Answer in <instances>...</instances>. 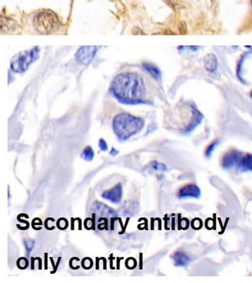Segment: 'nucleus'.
Instances as JSON below:
<instances>
[{
  "label": "nucleus",
  "mask_w": 252,
  "mask_h": 283,
  "mask_svg": "<svg viewBox=\"0 0 252 283\" xmlns=\"http://www.w3.org/2000/svg\"><path fill=\"white\" fill-rule=\"evenodd\" d=\"M120 210L124 216H134L140 211V204L136 200H127L121 206Z\"/></svg>",
  "instance_id": "10"
},
{
  "label": "nucleus",
  "mask_w": 252,
  "mask_h": 283,
  "mask_svg": "<svg viewBox=\"0 0 252 283\" xmlns=\"http://www.w3.org/2000/svg\"><path fill=\"white\" fill-rule=\"evenodd\" d=\"M145 126V120L130 113H120L113 118V133L120 142H126L138 134Z\"/></svg>",
  "instance_id": "2"
},
{
  "label": "nucleus",
  "mask_w": 252,
  "mask_h": 283,
  "mask_svg": "<svg viewBox=\"0 0 252 283\" xmlns=\"http://www.w3.org/2000/svg\"><path fill=\"white\" fill-rule=\"evenodd\" d=\"M101 197L106 199L108 201L111 202L112 204H118L122 200L123 197V187L121 183H118L117 185L113 187L112 189H109L107 191H104Z\"/></svg>",
  "instance_id": "6"
},
{
  "label": "nucleus",
  "mask_w": 252,
  "mask_h": 283,
  "mask_svg": "<svg viewBox=\"0 0 252 283\" xmlns=\"http://www.w3.org/2000/svg\"><path fill=\"white\" fill-rule=\"evenodd\" d=\"M204 64H205V69L207 70L208 72L213 73L217 69V57H215L214 54H207L204 58Z\"/></svg>",
  "instance_id": "12"
},
{
  "label": "nucleus",
  "mask_w": 252,
  "mask_h": 283,
  "mask_svg": "<svg viewBox=\"0 0 252 283\" xmlns=\"http://www.w3.org/2000/svg\"><path fill=\"white\" fill-rule=\"evenodd\" d=\"M237 168L242 172H252V154H247L243 157L239 163L237 164Z\"/></svg>",
  "instance_id": "13"
},
{
  "label": "nucleus",
  "mask_w": 252,
  "mask_h": 283,
  "mask_svg": "<svg viewBox=\"0 0 252 283\" xmlns=\"http://www.w3.org/2000/svg\"><path fill=\"white\" fill-rule=\"evenodd\" d=\"M41 49L35 47L31 50H24L14 57L10 67L14 73H23L27 71L32 63L38 60Z\"/></svg>",
  "instance_id": "3"
},
{
  "label": "nucleus",
  "mask_w": 252,
  "mask_h": 283,
  "mask_svg": "<svg viewBox=\"0 0 252 283\" xmlns=\"http://www.w3.org/2000/svg\"><path fill=\"white\" fill-rule=\"evenodd\" d=\"M219 143H220L219 141H214V142H212L210 145H208L207 149H206V151H205V156L207 157H211L212 154H213V152L215 150V148L217 147Z\"/></svg>",
  "instance_id": "18"
},
{
  "label": "nucleus",
  "mask_w": 252,
  "mask_h": 283,
  "mask_svg": "<svg viewBox=\"0 0 252 283\" xmlns=\"http://www.w3.org/2000/svg\"><path fill=\"white\" fill-rule=\"evenodd\" d=\"M35 240L32 239H24V245H25V250H26V253L30 255L32 250L35 246Z\"/></svg>",
  "instance_id": "17"
},
{
  "label": "nucleus",
  "mask_w": 252,
  "mask_h": 283,
  "mask_svg": "<svg viewBox=\"0 0 252 283\" xmlns=\"http://www.w3.org/2000/svg\"><path fill=\"white\" fill-rule=\"evenodd\" d=\"M98 146H99L102 151H106L108 150L107 143L104 141V139H99V141H98Z\"/></svg>",
  "instance_id": "19"
},
{
  "label": "nucleus",
  "mask_w": 252,
  "mask_h": 283,
  "mask_svg": "<svg viewBox=\"0 0 252 283\" xmlns=\"http://www.w3.org/2000/svg\"><path fill=\"white\" fill-rule=\"evenodd\" d=\"M144 69L150 74V75L156 79V80H160L161 78V73L160 69L158 66H155L154 64H151L149 63H144L142 64Z\"/></svg>",
  "instance_id": "14"
},
{
  "label": "nucleus",
  "mask_w": 252,
  "mask_h": 283,
  "mask_svg": "<svg viewBox=\"0 0 252 283\" xmlns=\"http://www.w3.org/2000/svg\"><path fill=\"white\" fill-rule=\"evenodd\" d=\"M93 210L100 215H103V217L107 219V220L110 219L112 221L114 220L118 215L116 211L113 210V208L98 201H96L94 204Z\"/></svg>",
  "instance_id": "9"
},
{
  "label": "nucleus",
  "mask_w": 252,
  "mask_h": 283,
  "mask_svg": "<svg viewBox=\"0 0 252 283\" xmlns=\"http://www.w3.org/2000/svg\"><path fill=\"white\" fill-rule=\"evenodd\" d=\"M172 259L173 260L174 265L178 267H185L187 266H189L191 259L189 255H187L185 252H176L172 255Z\"/></svg>",
  "instance_id": "11"
},
{
  "label": "nucleus",
  "mask_w": 252,
  "mask_h": 283,
  "mask_svg": "<svg viewBox=\"0 0 252 283\" xmlns=\"http://www.w3.org/2000/svg\"><path fill=\"white\" fill-rule=\"evenodd\" d=\"M251 97H252V93H251Z\"/></svg>",
  "instance_id": "21"
},
{
  "label": "nucleus",
  "mask_w": 252,
  "mask_h": 283,
  "mask_svg": "<svg viewBox=\"0 0 252 283\" xmlns=\"http://www.w3.org/2000/svg\"><path fill=\"white\" fill-rule=\"evenodd\" d=\"M145 169H148L150 172H166L167 167L165 164L161 163L158 160H153L145 167Z\"/></svg>",
  "instance_id": "15"
},
{
  "label": "nucleus",
  "mask_w": 252,
  "mask_h": 283,
  "mask_svg": "<svg viewBox=\"0 0 252 283\" xmlns=\"http://www.w3.org/2000/svg\"><path fill=\"white\" fill-rule=\"evenodd\" d=\"M200 195V189L195 184H187L183 186L177 192V198L180 199L188 198H199Z\"/></svg>",
  "instance_id": "8"
},
{
  "label": "nucleus",
  "mask_w": 252,
  "mask_h": 283,
  "mask_svg": "<svg viewBox=\"0 0 252 283\" xmlns=\"http://www.w3.org/2000/svg\"><path fill=\"white\" fill-rule=\"evenodd\" d=\"M110 93L120 104H145L146 88L144 79L136 73H120L111 82Z\"/></svg>",
  "instance_id": "1"
},
{
  "label": "nucleus",
  "mask_w": 252,
  "mask_h": 283,
  "mask_svg": "<svg viewBox=\"0 0 252 283\" xmlns=\"http://www.w3.org/2000/svg\"><path fill=\"white\" fill-rule=\"evenodd\" d=\"M81 157L86 161H91L94 157V151L93 150V148L88 145L84 148V150L82 151V154H81Z\"/></svg>",
  "instance_id": "16"
},
{
  "label": "nucleus",
  "mask_w": 252,
  "mask_h": 283,
  "mask_svg": "<svg viewBox=\"0 0 252 283\" xmlns=\"http://www.w3.org/2000/svg\"><path fill=\"white\" fill-rule=\"evenodd\" d=\"M242 157V152L237 150H231L222 157L221 166L224 169H230L239 163Z\"/></svg>",
  "instance_id": "7"
},
{
  "label": "nucleus",
  "mask_w": 252,
  "mask_h": 283,
  "mask_svg": "<svg viewBox=\"0 0 252 283\" xmlns=\"http://www.w3.org/2000/svg\"><path fill=\"white\" fill-rule=\"evenodd\" d=\"M98 47L95 46H84L79 48L75 54V59L78 63L82 65H88L94 58Z\"/></svg>",
  "instance_id": "5"
},
{
  "label": "nucleus",
  "mask_w": 252,
  "mask_h": 283,
  "mask_svg": "<svg viewBox=\"0 0 252 283\" xmlns=\"http://www.w3.org/2000/svg\"><path fill=\"white\" fill-rule=\"evenodd\" d=\"M118 154H119V151H117L115 148H112V149H111V151H110V155L113 156V157H114V156H116V155Z\"/></svg>",
  "instance_id": "20"
},
{
  "label": "nucleus",
  "mask_w": 252,
  "mask_h": 283,
  "mask_svg": "<svg viewBox=\"0 0 252 283\" xmlns=\"http://www.w3.org/2000/svg\"><path fill=\"white\" fill-rule=\"evenodd\" d=\"M34 26L39 33L43 35H48L57 31L60 27V22L54 13L50 11H43L35 16L34 19Z\"/></svg>",
  "instance_id": "4"
}]
</instances>
